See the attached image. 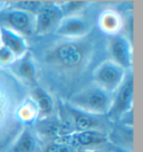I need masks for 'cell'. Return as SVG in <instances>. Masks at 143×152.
Returning a JSON list of instances; mask_svg holds the SVG:
<instances>
[{
    "label": "cell",
    "mask_w": 143,
    "mask_h": 152,
    "mask_svg": "<svg viewBox=\"0 0 143 152\" xmlns=\"http://www.w3.org/2000/svg\"><path fill=\"white\" fill-rule=\"evenodd\" d=\"M29 94L27 84L9 67L0 66V152L8 151L25 128L17 116V110Z\"/></svg>",
    "instance_id": "6da1fadb"
},
{
    "label": "cell",
    "mask_w": 143,
    "mask_h": 152,
    "mask_svg": "<svg viewBox=\"0 0 143 152\" xmlns=\"http://www.w3.org/2000/svg\"><path fill=\"white\" fill-rule=\"evenodd\" d=\"M90 47L80 40H64L48 49L44 63L61 74H74L85 66Z\"/></svg>",
    "instance_id": "7a4b0ae2"
},
{
    "label": "cell",
    "mask_w": 143,
    "mask_h": 152,
    "mask_svg": "<svg viewBox=\"0 0 143 152\" xmlns=\"http://www.w3.org/2000/svg\"><path fill=\"white\" fill-rule=\"evenodd\" d=\"M113 95L91 83L71 95L66 104L83 113L94 116H107L113 103Z\"/></svg>",
    "instance_id": "3957f363"
},
{
    "label": "cell",
    "mask_w": 143,
    "mask_h": 152,
    "mask_svg": "<svg viewBox=\"0 0 143 152\" xmlns=\"http://www.w3.org/2000/svg\"><path fill=\"white\" fill-rule=\"evenodd\" d=\"M129 73L130 72L124 69L123 67H121L109 58L101 62L95 67L92 74V83L111 94H114L119 90L120 86L123 84Z\"/></svg>",
    "instance_id": "277c9868"
},
{
    "label": "cell",
    "mask_w": 143,
    "mask_h": 152,
    "mask_svg": "<svg viewBox=\"0 0 143 152\" xmlns=\"http://www.w3.org/2000/svg\"><path fill=\"white\" fill-rule=\"evenodd\" d=\"M0 26L27 38L35 33V15L15 6H7L0 10Z\"/></svg>",
    "instance_id": "5b68a950"
},
{
    "label": "cell",
    "mask_w": 143,
    "mask_h": 152,
    "mask_svg": "<svg viewBox=\"0 0 143 152\" xmlns=\"http://www.w3.org/2000/svg\"><path fill=\"white\" fill-rule=\"evenodd\" d=\"M134 97V82L132 72H130L123 84L120 86L113 95V103L110 112L107 114V120L116 121L124 118L126 114L132 113Z\"/></svg>",
    "instance_id": "8992f818"
},
{
    "label": "cell",
    "mask_w": 143,
    "mask_h": 152,
    "mask_svg": "<svg viewBox=\"0 0 143 152\" xmlns=\"http://www.w3.org/2000/svg\"><path fill=\"white\" fill-rule=\"evenodd\" d=\"M91 30V21L81 12L64 16L54 33L65 40H80L84 39Z\"/></svg>",
    "instance_id": "52a82bcc"
},
{
    "label": "cell",
    "mask_w": 143,
    "mask_h": 152,
    "mask_svg": "<svg viewBox=\"0 0 143 152\" xmlns=\"http://www.w3.org/2000/svg\"><path fill=\"white\" fill-rule=\"evenodd\" d=\"M64 17L62 8L57 1H43L35 14V35L44 36L54 33L58 23Z\"/></svg>",
    "instance_id": "ba28073f"
},
{
    "label": "cell",
    "mask_w": 143,
    "mask_h": 152,
    "mask_svg": "<svg viewBox=\"0 0 143 152\" xmlns=\"http://www.w3.org/2000/svg\"><path fill=\"white\" fill-rule=\"evenodd\" d=\"M110 59L117 65L123 67L128 72L132 71L133 67V45L131 38L124 34L112 36L109 42Z\"/></svg>",
    "instance_id": "9c48e42d"
},
{
    "label": "cell",
    "mask_w": 143,
    "mask_h": 152,
    "mask_svg": "<svg viewBox=\"0 0 143 152\" xmlns=\"http://www.w3.org/2000/svg\"><path fill=\"white\" fill-rule=\"evenodd\" d=\"M65 110L68 115L67 122L64 123L67 125V128L72 131H101V132L107 133V125L105 124L104 116H94L90 114L83 113L73 107L65 105ZM109 134V133H107Z\"/></svg>",
    "instance_id": "30bf717a"
},
{
    "label": "cell",
    "mask_w": 143,
    "mask_h": 152,
    "mask_svg": "<svg viewBox=\"0 0 143 152\" xmlns=\"http://www.w3.org/2000/svg\"><path fill=\"white\" fill-rule=\"evenodd\" d=\"M58 140L71 144L74 148H76L77 150L80 149L88 150V149L103 147L105 143L109 142L110 137L107 133L90 130V131H72Z\"/></svg>",
    "instance_id": "8fae6325"
},
{
    "label": "cell",
    "mask_w": 143,
    "mask_h": 152,
    "mask_svg": "<svg viewBox=\"0 0 143 152\" xmlns=\"http://www.w3.org/2000/svg\"><path fill=\"white\" fill-rule=\"evenodd\" d=\"M9 68L19 80L24 82L25 84H27L28 86H35L36 82H37L38 68H37V64H36L35 58L29 52L23 57L16 59L14 64H11L9 66Z\"/></svg>",
    "instance_id": "7c38bea8"
},
{
    "label": "cell",
    "mask_w": 143,
    "mask_h": 152,
    "mask_svg": "<svg viewBox=\"0 0 143 152\" xmlns=\"http://www.w3.org/2000/svg\"><path fill=\"white\" fill-rule=\"evenodd\" d=\"M44 141L31 126H25L7 152H43Z\"/></svg>",
    "instance_id": "4fadbf2b"
},
{
    "label": "cell",
    "mask_w": 143,
    "mask_h": 152,
    "mask_svg": "<svg viewBox=\"0 0 143 152\" xmlns=\"http://www.w3.org/2000/svg\"><path fill=\"white\" fill-rule=\"evenodd\" d=\"M30 96L34 100V102L36 103L37 110H38V120L37 121L47 120L54 116L55 101H54L53 95L46 88H44L42 86L35 85L30 90Z\"/></svg>",
    "instance_id": "5bb4252c"
},
{
    "label": "cell",
    "mask_w": 143,
    "mask_h": 152,
    "mask_svg": "<svg viewBox=\"0 0 143 152\" xmlns=\"http://www.w3.org/2000/svg\"><path fill=\"white\" fill-rule=\"evenodd\" d=\"M0 39L4 46L11 52L16 59L23 57L29 52L27 38L11 29L0 26Z\"/></svg>",
    "instance_id": "9a60e30c"
},
{
    "label": "cell",
    "mask_w": 143,
    "mask_h": 152,
    "mask_svg": "<svg viewBox=\"0 0 143 152\" xmlns=\"http://www.w3.org/2000/svg\"><path fill=\"white\" fill-rule=\"evenodd\" d=\"M97 26L102 33L112 37L122 31L124 26L123 17L114 9H104L97 17Z\"/></svg>",
    "instance_id": "2e32d148"
},
{
    "label": "cell",
    "mask_w": 143,
    "mask_h": 152,
    "mask_svg": "<svg viewBox=\"0 0 143 152\" xmlns=\"http://www.w3.org/2000/svg\"><path fill=\"white\" fill-rule=\"evenodd\" d=\"M17 116L24 126H33L38 120V110L36 103L34 102L31 96L29 94L17 110Z\"/></svg>",
    "instance_id": "e0dca14e"
},
{
    "label": "cell",
    "mask_w": 143,
    "mask_h": 152,
    "mask_svg": "<svg viewBox=\"0 0 143 152\" xmlns=\"http://www.w3.org/2000/svg\"><path fill=\"white\" fill-rule=\"evenodd\" d=\"M91 4L92 2L90 1H63L59 2V6L62 8L63 15L67 16V15L81 14Z\"/></svg>",
    "instance_id": "ac0fdd59"
},
{
    "label": "cell",
    "mask_w": 143,
    "mask_h": 152,
    "mask_svg": "<svg viewBox=\"0 0 143 152\" xmlns=\"http://www.w3.org/2000/svg\"><path fill=\"white\" fill-rule=\"evenodd\" d=\"M76 148L68 144V143L61 141V140H55L44 144L43 152H77Z\"/></svg>",
    "instance_id": "d6986e66"
},
{
    "label": "cell",
    "mask_w": 143,
    "mask_h": 152,
    "mask_svg": "<svg viewBox=\"0 0 143 152\" xmlns=\"http://www.w3.org/2000/svg\"><path fill=\"white\" fill-rule=\"evenodd\" d=\"M15 61H16L15 56L11 54L10 50H8L4 46V44L0 39V66L9 67L11 64H14Z\"/></svg>",
    "instance_id": "ffe728a7"
},
{
    "label": "cell",
    "mask_w": 143,
    "mask_h": 152,
    "mask_svg": "<svg viewBox=\"0 0 143 152\" xmlns=\"http://www.w3.org/2000/svg\"><path fill=\"white\" fill-rule=\"evenodd\" d=\"M82 152H113V151H107L102 148H95V149H88V150H83Z\"/></svg>",
    "instance_id": "44dd1931"
}]
</instances>
